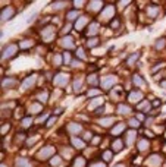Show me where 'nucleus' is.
I'll return each instance as SVG.
<instances>
[{
	"label": "nucleus",
	"mask_w": 166,
	"mask_h": 167,
	"mask_svg": "<svg viewBox=\"0 0 166 167\" xmlns=\"http://www.w3.org/2000/svg\"><path fill=\"white\" fill-rule=\"evenodd\" d=\"M16 50H18V46H16V44H9V46L5 47L3 51H2V59H9V57H12V56L16 53Z\"/></svg>",
	"instance_id": "f257e3e1"
},
{
	"label": "nucleus",
	"mask_w": 166,
	"mask_h": 167,
	"mask_svg": "<svg viewBox=\"0 0 166 167\" xmlns=\"http://www.w3.org/2000/svg\"><path fill=\"white\" fill-rule=\"evenodd\" d=\"M55 152V148L53 147H50V145H47V147H44L41 151H38L37 152V158H40V160H46V158H49L52 154Z\"/></svg>",
	"instance_id": "f03ea898"
},
{
	"label": "nucleus",
	"mask_w": 166,
	"mask_h": 167,
	"mask_svg": "<svg viewBox=\"0 0 166 167\" xmlns=\"http://www.w3.org/2000/svg\"><path fill=\"white\" fill-rule=\"evenodd\" d=\"M15 15V9L12 6H6L3 10H2V22H7L9 19H12Z\"/></svg>",
	"instance_id": "7ed1b4c3"
},
{
	"label": "nucleus",
	"mask_w": 166,
	"mask_h": 167,
	"mask_svg": "<svg viewBox=\"0 0 166 167\" xmlns=\"http://www.w3.org/2000/svg\"><path fill=\"white\" fill-rule=\"evenodd\" d=\"M41 37L44 41H50L55 37V28L53 27H46L44 30H41Z\"/></svg>",
	"instance_id": "20e7f679"
},
{
	"label": "nucleus",
	"mask_w": 166,
	"mask_h": 167,
	"mask_svg": "<svg viewBox=\"0 0 166 167\" xmlns=\"http://www.w3.org/2000/svg\"><path fill=\"white\" fill-rule=\"evenodd\" d=\"M115 82H116V76L109 75V76H106V78L101 81V87H103L105 89H112V87L115 85Z\"/></svg>",
	"instance_id": "39448f33"
},
{
	"label": "nucleus",
	"mask_w": 166,
	"mask_h": 167,
	"mask_svg": "<svg viewBox=\"0 0 166 167\" xmlns=\"http://www.w3.org/2000/svg\"><path fill=\"white\" fill-rule=\"evenodd\" d=\"M113 13H115L113 6L112 5H107L105 7V10H103V13H101V19H103V21H110L113 18Z\"/></svg>",
	"instance_id": "423d86ee"
},
{
	"label": "nucleus",
	"mask_w": 166,
	"mask_h": 167,
	"mask_svg": "<svg viewBox=\"0 0 166 167\" xmlns=\"http://www.w3.org/2000/svg\"><path fill=\"white\" fill-rule=\"evenodd\" d=\"M68 81H69V76L66 75V73H57L56 76H55V84L56 85H66L68 84Z\"/></svg>",
	"instance_id": "0eeeda50"
},
{
	"label": "nucleus",
	"mask_w": 166,
	"mask_h": 167,
	"mask_svg": "<svg viewBox=\"0 0 166 167\" xmlns=\"http://www.w3.org/2000/svg\"><path fill=\"white\" fill-rule=\"evenodd\" d=\"M35 82H37V75L28 76V78L22 82V89H30V88H32Z\"/></svg>",
	"instance_id": "6e6552de"
},
{
	"label": "nucleus",
	"mask_w": 166,
	"mask_h": 167,
	"mask_svg": "<svg viewBox=\"0 0 166 167\" xmlns=\"http://www.w3.org/2000/svg\"><path fill=\"white\" fill-rule=\"evenodd\" d=\"M74 38L71 37V35H65L60 40V46L62 47H65V48H74Z\"/></svg>",
	"instance_id": "1a4fd4ad"
},
{
	"label": "nucleus",
	"mask_w": 166,
	"mask_h": 167,
	"mask_svg": "<svg viewBox=\"0 0 166 167\" xmlns=\"http://www.w3.org/2000/svg\"><path fill=\"white\" fill-rule=\"evenodd\" d=\"M130 103H138L140 100H143V93L141 91H131L128 95Z\"/></svg>",
	"instance_id": "9d476101"
},
{
	"label": "nucleus",
	"mask_w": 166,
	"mask_h": 167,
	"mask_svg": "<svg viewBox=\"0 0 166 167\" xmlns=\"http://www.w3.org/2000/svg\"><path fill=\"white\" fill-rule=\"evenodd\" d=\"M148 166L150 167H159L160 166V163H162V158H160V156H157V154H155V156H151L150 158H148Z\"/></svg>",
	"instance_id": "9b49d317"
},
{
	"label": "nucleus",
	"mask_w": 166,
	"mask_h": 167,
	"mask_svg": "<svg viewBox=\"0 0 166 167\" xmlns=\"http://www.w3.org/2000/svg\"><path fill=\"white\" fill-rule=\"evenodd\" d=\"M68 131H69V133L76 135V133H80V132L82 131V126L78 125V123H69V125H68Z\"/></svg>",
	"instance_id": "f8f14e48"
},
{
	"label": "nucleus",
	"mask_w": 166,
	"mask_h": 167,
	"mask_svg": "<svg viewBox=\"0 0 166 167\" xmlns=\"http://www.w3.org/2000/svg\"><path fill=\"white\" fill-rule=\"evenodd\" d=\"M97 32H99V23L91 22L90 25H88L87 31H85V35H96Z\"/></svg>",
	"instance_id": "ddd939ff"
},
{
	"label": "nucleus",
	"mask_w": 166,
	"mask_h": 167,
	"mask_svg": "<svg viewBox=\"0 0 166 167\" xmlns=\"http://www.w3.org/2000/svg\"><path fill=\"white\" fill-rule=\"evenodd\" d=\"M88 22V18H85V16H80L78 18V21H76V23H75V30L76 31H81L84 27H85V23Z\"/></svg>",
	"instance_id": "4468645a"
},
{
	"label": "nucleus",
	"mask_w": 166,
	"mask_h": 167,
	"mask_svg": "<svg viewBox=\"0 0 166 167\" xmlns=\"http://www.w3.org/2000/svg\"><path fill=\"white\" fill-rule=\"evenodd\" d=\"M71 142H72V145H74L75 148H78V150H81V148L85 147V142H84V141H81V139H78V138H75V136L71 138Z\"/></svg>",
	"instance_id": "2eb2a0df"
},
{
	"label": "nucleus",
	"mask_w": 166,
	"mask_h": 167,
	"mask_svg": "<svg viewBox=\"0 0 166 167\" xmlns=\"http://www.w3.org/2000/svg\"><path fill=\"white\" fill-rule=\"evenodd\" d=\"M13 85H16V79H13V78H5L3 81H2V87L3 88H10V87H13Z\"/></svg>",
	"instance_id": "dca6fc26"
},
{
	"label": "nucleus",
	"mask_w": 166,
	"mask_h": 167,
	"mask_svg": "<svg viewBox=\"0 0 166 167\" xmlns=\"http://www.w3.org/2000/svg\"><path fill=\"white\" fill-rule=\"evenodd\" d=\"M112 147H113V148H112L113 152H119V151L123 148V142H122L121 139H115L113 144H112Z\"/></svg>",
	"instance_id": "f3484780"
},
{
	"label": "nucleus",
	"mask_w": 166,
	"mask_h": 167,
	"mask_svg": "<svg viewBox=\"0 0 166 167\" xmlns=\"http://www.w3.org/2000/svg\"><path fill=\"white\" fill-rule=\"evenodd\" d=\"M140 59V53H138V51H137V53H132L128 59H126V65H128V66H132V65H135V62Z\"/></svg>",
	"instance_id": "a211bd4d"
},
{
	"label": "nucleus",
	"mask_w": 166,
	"mask_h": 167,
	"mask_svg": "<svg viewBox=\"0 0 166 167\" xmlns=\"http://www.w3.org/2000/svg\"><path fill=\"white\" fill-rule=\"evenodd\" d=\"M88 5H90V6H88V9H90L91 12H99L101 9V6H103V3H101V2H90Z\"/></svg>",
	"instance_id": "6ab92c4d"
},
{
	"label": "nucleus",
	"mask_w": 166,
	"mask_h": 167,
	"mask_svg": "<svg viewBox=\"0 0 166 167\" xmlns=\"http://www.w3.org/2000/svg\"><path fill=\"white\" fill-rule=\"evenodd\" d=\"M115 122V117H105V119H100L99 120V123L101 125V126H105V127H109V126H112V123Z\"/></svg>",
	"instance_id": "aec40b11"
},
{
	"label": "nucleus",
	"mask_w": 166,
	"mask_h": 167,
	"mask_svg": "<svg viewBox=\"0 0 166 167\" xmlns=\"http://www.w3.org/2000/svg\"><path fill=\"white\" fill-rule=\"evenodd\" d=\"M132 82H134L135 85H138V87H146V85H147L146 81H144L140 75H134V76H132Z\"/></svg>",
	"instance_id": "412c9836"
},
{
	"label": "nucleus",
	"mask_w": 166,
	"mask_h": 167,
	"mask_svg": "<svg viewBox=\"0 0 166 167\" xmlns=\"http://www.w3.org/2000/svg\"><path fill=\"white\" fill-rule=\"evenodd\" d=\"M148 148V139H146V138H141L138 141V150L140 151H146Z\"/></svg>",
	"instance_id": "4be33fe9"
},
{
	"label": "nucleus",
	"mask_w": 166,
	"mask_h": 167,
	"mask_svg": "<svg viewBox=\"0 0 166 167\" xmlns=\"http://www.w3.org/2000/svg\"><path fill=\"white\" fill-rule=\"evenodd\" d=\"M16 167H31V163L27 160V158H18L16 163H15Z\"/></svg>",
	"instance_id": "5701e85b"
},
{
	"label": "nucleus",
	"mask_w": 166,
	"mask_h": 167,
	"mask_svg": "<svg viewBox=\"0 0 166 167\" xmlns=\"http://www.w3.org/2000/svg\"><path fill=\"white\" fill-rule=\"evenodd\" d=\"M147 13H148L150 18H155V16L159 13V7H157V6H148V7H147Z\"/></svg>",
	"instance_id": "b1692460"
},
{
	"label": "nucleus",
	"mask_w": 166,
	"mask_h": 167,
	"mask_svg": "<svg viewBox=\"0 0 166 167\" xmlns=\"http://www.w3.org/2000/svg\"><path fill=\"white\" fill-rule=\"evenodd\" d=\"M85 166V158L84 157H76L75 161L72 163V167H84Z\"/></svg>",
	"instance_id": "393cba45"
},
{
	"label": "nucleus",
	"mask_w": 166,
	"mask_h": 167,
	"mask_svg": "<svg viewBox=\"0 0 166 167\" xmlns=\"http://www.w3.org/2000/svg\"><path fill=\"white\" fill-rule=\"evenodd\" d=\"M118 111H119L121 114H128V113L132 111V110H131L130 106H126V104H119V106H118Z\"/></svg>",
	"instance_id": "a878e982"
},
{
	"label": "nucleus",
	"mask_w": 166,
	"mask_h": 167,
	"mask_svg": "<svg viewBox=\"0 0 166 167\" xmlns=\"http://www.w3.org/2000/svg\"><path fill=\"white\" fill-rule=\"evenodd\" d=\"M135 132L134 131H130L128 133H126V144H128V145H131L132 142H134V141H135Z\"/></svg>",
	"instance_id": "bb28decb"
},
{
	"label": "nucleus",
	"mask_w": 166,
	"mask_h": 167,
	"mask_svg": "<svg viewBox=\"0 0 166 167\" xmlns=\"http://www.w3.org/2000/svg\"><path fill=\"white\" fill-rule=\"evenodd\" d=\"M80 13H78V10H71L69 13L66 15V19H68V22H71V21H75L76 19V16H78Z\"/></svg>",
	"instance_id": "cd10ccee"
},
{
	"label": "nucleus",
	"mask_w": 166,
	"mask_h": 167,
	"mask_svg": "<svg viewBox=\"0 0 166 167\" xmlns=\"http://www.w3.org/2000/svg\"><path fill=\"white\" fill-rule=\"evenodd\" d=\"M165 46H166V38H159L157 43L155 44V48H156V50H162Z\"/></svg>",
	"instance_id": "c85d7f7f"
},
{
	"label": "nucleus",
	"mask_w": 166,
	"mask_h": 167,
	"mask_svg": "<svg viewBox=\"0 0 166 167\" xmlns=\"http://www.w3.org/2000/svg\"><path fill=\"white\" fill-rule=\"evenodd\" d=\"M123 129H125V125H123V123H119V125L115 126V129L112 131V135H118V133H121Z\"/></svg>",
	"instance_id": "c756f323"
},
{
	"label": "nucleus",
	"mask_w": 166,
	"mask_h": 167,
	"mask_svg": "<svg viewBox=\"0 0 166 167\" xmlns=\"http://www.w3.org/2000/svg\"><path fill=\"white\" fill-rule=\"evenodd\" d=\"M99 44H100V41H99V38H97V37L90 38V40H88V43H87V46H88V47H97Z\"/></svg>",
	"instance_id": "7c9ffc66"
},
{
	"label": "nucleus",
	"mask_w": 166,
	"mask_h": 167,
	"mask_svg": "<svg viewBox=\"0 0 166 167\" xmlns=\"http://www.w3.org/2000/svg\"><path fill=\"white\" fill-rule=\"evenodd\" d=\"M81 84H82V78H76V79L74 81V89H75L76 93L81 89Z\"/></svg>",
	"instance_id": "2f4dec72"
},
{
	"label": "nucleus",
	"mask_w": 166,
	"mask_h": 167,
	"mask_svg": "<svg viewBox=\"0 0 166 167\" xmlns=\"http://www.w3.org/2000/svg\"><path fill=\"white\" fill-rule=\"evenodd\" d=\"M37 98L40 100L41 103H46V101H47V98H49V94H47V91H41L40 94L37 95Z\"/></svg>",
	"instance_id": "473e14b6"
},
{
	"label": "nucleus",
	"mask_w": 166,
	"mask_h": 167,
	"mask_svg": "<svg viewBox=\"0 0 166 167\" xmlns=\"http://www.w3.org/2000/svg\"><path fill=\"white\" fill-rule=\"evenodd\" d=\"M41 111V104H32L31 107H30V113H40Z\"/></svg>",
	"instance_id": "72a5a7b5"
},
{
	"label": "nucleus",
	"mask_w": 166,
	"mask_h": 167,
	"mask_svg": "<svg viewBox=\"0 0 166 167\" xmlns=\"http://www.w3.org/2000/svg\"><path fill=\"white\" fill-rule=\"evenodd\" d=\"M56 120H57V117H56V116H52L50 119L46 120V126H47V127H52V126L56 123Z\"/></svg>",
	"instance_id": "f704fd0d"
},
{
	"label": "nucleus",
	"mask_w": 166,
	"mask_h": 167,
	"mask_svg": "<svg viewBox=\"0 0 166 167\" xmlns=\"http://www.w3.org/2000/svg\"><path fill=\"white\" fill-rule=\"evenodd\" d=\"M32 41L31 40H24V41H21V47L22 48H30V47H32Z\"/></svg>",
	"instance_id": "c9c22d12"
},
{
	"label": "nucleus",
	"mask_w": 166,
	"mask_h": 167,
	"mask_svg": "<svg viewBox=\"0 0 166 167\" xmlns=\"http://www.w3.org/2000/svg\"><path fill=\"white\" fill-rule=\"evenodd\" d=\"M138 109L140 110H144V111H148L150 110V104H148L147 101H143L141 104H138Z\"/></svg>",
	"instance_id": "e433bc0d"
},
{
	"label": "nucleus",
	"mask_w": 166,
	"mask_h": 167,
	"mask_svg": "<svg viewBox=\"0 0 166 167\" xmlns=\"http://www.w3.org/2000/svg\"><path fill=\"white\" fill-rule=\"evenodd\" d=\"M88 82H90L91 85H97L99 84V78L96 75H90V76H88Z\"/></svg>",
	"instance_id": "4c0bfd02"
},
{
	"label": "nucleus",
	"mask_w": 166,
	"mask_h": 167,
	"mask_svg": "<svg viewBox=\"0 0 166 167\" xmlns=\"http://www.w3.org/2000/svg\"><path fill=\"white\" fill-rule=\"evenodd\" d=\"M76 57L78 59H85V51H84V48H76Z\"/></svg>",
	"instance_id": "58836bf2"
},
{
	"label": "nucleus",
	"mask_w": 166,
	"mask_h": 167,
	"mask_svg": "<svg viewBox=\"0 0 166 167\" xmlns=\"http://www.w3.org/2000/svg\"><path fill=\"white\" fill-rule=\"evenodd\" d=\"M112 156H113L112 151H105V152H103V160H105V161H110V160H112Z\"/></svg>",
	"instance_id": "ea45409f"
},
{
	"label": "nucleus",
	"mask_w": 166,
	"mask_h": 167,
	"mask_svg": "<svg viewBox=\"0 0 166 167\" xmlns=\"http://www.w3.org/2000/svg\"><path fill=\"white\" fill-rule=\"evenodd\" d=\"M30 125H31V117L28 116V117H25V119L22 120V126H24V127H28Z\"/></svg>",
	"instance_id": "a19ab883"
},
{
	"label": "nucleus",
	"mask_w": 166,
	"mask_h": 167,
	"mask_svg": "<svg viewBox=\"0 0 166 167\" xmlns=\"http://www.w3.org/2000/svg\"><path fill=\"white\" fill-rule=\"evenodd\" d=\"M130 126L138 127V126H140V120H138V119H131V120H130Z\"/></svg>",
	"instance_id": "79ce46f5"
},
{
	"label": "nucleus",
	"mask_w": 166,
	"mask_h": 167,
	"mask_svg": "<svg viewBox=\"0 0 166 167\" xmlns=\"http://www.w3.org/2000/svg\"><path fill=\"white\" fill-rule=\"evenodd\" d=\"M65 2H56V3H53V7L55 9H62V7H65Z\"/></svg>",
	"instance_id": "37998d69"
},
{
	"label": "nucleus",
	"mask_w": 166,
	"mask_h": 167,
	"mask_svg": "<svg viewBox=\"0 0 166 167\" xmlns=\"http://www.w3.org/2000/svg\"><path fill=\"white\" fill-rule=\"evenodd\" d=\"M163 66H165V63H157V65H156L155 68L151 69V72H153V73H156V72H157V70H159L160 68H163Z\"/></svg>",
	"instance_id": "c03bdc74"
},
{
	"label": "nucleus",
	"mask_w": 166,
	"mask_h": 167,
	"mask_svg": "<svg viewBox=\"0 0 166 167\" xmlns=\"http://www.w3.org/2000/svg\"><path fill=\"white\" fill-rule=\"evenodd\" d=\"M63 59H65V65H68V63L71 62V54L68 53V51H65V54H63Z\"/></svg>",
	"instance_id": "a18cd8bd"
},
{
	"label": "nucleus",
	"mask_w": 166,
	"mask_h": 167,
	"mask_svg": "<svg viewBox=\"0 0 166 167\" xmlns=\"http://www.w3.org/2000/svg\"><path fill=\"white\" fill-rule=\"evenodd\" d=\"M37 141H38V136H35V138H31V139H28L27 141V147H31L34 142H37Z\"/></svg>",
	"instance_id": "49530a36"
},
{
	"label": "nucleus",
	"mask_w": 166,
	"mask_h": 167,
	"mask_svg": "<svg viewBox=\"0 0 166 167\" xmlns=\"http://www.w3.org/2000/svg\"><path fill=\"white\" fill-rule=\"evenodd\" d=\"M60 161H62V160H60V157H53V158H52V161H50V163H52V166H57Z\"/></svg>",
	"instance_id": "de8ad7c7"
},
{
	"label": "nucleus",
	"mask_w": 166,
	"mask_h": 167,
	"mask_svg": "<svg viewBox=\"0 0 166 167\" xmlns=\"http://www.w3.org/2000/svg\"><path fill=\"white\" fill-rule=\"evenodd\" d=\"M60 63H62V57H60V54H56V56H55V65L59 66Z\"/></svg>",
	"instance_id": "09e8293b"
},
{
	"label": "nucleus",
	"mask_w": 166,
	"mask_h": 167,
	"mask_svg": "<svg viewBox=\"0 0 166 167\" xmlns=\"http://www.w3.org/2000/svg\"><path fill=\"white\" fill-rule=\"evenodd\" d=\"M99 94H100L99 89H90V91H88V95H99Z\"/></svg>",
	"instance_id": "8fccbe9b"
},
{
	"label": "nucleus",
	"mask_w": 166,
	"mask_h": 167,
	"mask_svg": "<svg viewBox=\"0 0 166 167\" xmlns=\"http://www.w3.org/2000/svg\"><path fill=\"white\" fill-rule=\"evenodd\" d=\"M90 167H106V164L105 163H93Z\"/></svg>",
	"instance_id": "3c124183"
},
{
	"label": "nucleus",
	"mask_w": 166,
	"mask_h": 167,
	"mask_svg": "<svg viewBox=\"0 0 166 167\" xmlns=\"http://www.w3.org/2000/svg\"><path fill=\"white\" fill-rule=\"evenodd\" d=\"M100 100H101V98H97L96 101H93V103H91V109H94L97 104H100Z\"/></svg>",
	"instance_id": "603ef678"
},
{
	"label": "nucleus",
	"mask_w": 166,
	"mask_h": 167,
	"mask_svg": "<svg viewBox=\"0 0 166 167\" xmlns=\"http://www.w3.org/2000/svg\"><path fill=\"white\" fill-rule=\"evenodd\" d=\"M7 131H9V125H5V126L2 127V135H5Z\"/></svg>",
	"instance_id": "864d4df0"
},
{
	"label": "nucleus",
	"mask_w": 166,
	"mask_h": 167,
	"mask_svg": "<svg viewBox=\"0 0 166 167\" xmlns=\"http://www.w3.org/2000/svg\"><path fill=\"white\" fill-rule=\"evenodd\" d=\"M91 142L96 145V144H99L100 142V136H96V138H93V141H91Z\"/></svg>",
	"instance_id": "5fc2aeb1"
},
{
	"label": "nucleus",
	"mask_w": 166,
	"mask_h": 167,
	"mask_svg": "<svg viewBox=\"0 0 166 167\" xmlns=\"http://www.w3.org/2000/svg\"><path fill=\"white\" fill-rule=\"evenodd\" d=\"M160 106V101H159V98H156V101H153V107H159Z\"/></svg>",
	"instance_id": "6e6d98bb"
},
{
	"label": "nucleus",
	"mask_w": 166,
	"mask_h": 167,
	"mask_svg": "<svg viewBox=\"0 0 166 167\" xmlns=\"http://www.w3.org/2000/svg\"><path fill=\"white\" fill-rule=\"evenodd\" d=\"M103 110H105L103 107H99V109H96V113L97 114H101V113H103Z\"/></svg>",
	"instance_id": "4d7b16f0"
},
{
	"label": "nucleus",
	"mask_w": 166,
	"mask_h": 167,
	"mask_svg": "<svg viewBox=\"0 0 166 167\" xmlns=\"http://www.w3.org/2000/svg\"><path fill=\"white\" fill-rule=\"evenodd\" d=\"M128 3H130V2H121V3H118V6H119V7H123L125 5H128Z\"/></svg>",
	"instance_id": "13d9d810"
},
{
	"label": "nucleus",
	"mask_w": 166,
	"mask_h": 167,
	"mask_svg": "<svg viewBox=\"0 0 166 167\" xmlns=\"http://www.w3.org/2000/svg\"><path fill=\"white\" fill-rule=\"evenodd\" d=\"M90 136H91L90 132H85V133H84V138H85V139H90Z\"/></svg>",
	"instance_id": "bf43d9fd"
},
{
	"label": "nucleus",
	"mask_w": 166,
	"mask_h": 167,
	"mask_svg": "<svg viewBox=\"0 0 166 167\" xmlns=\"http://www.w3.org/2000/svg\"><path fill=\"white\" fill-rule=\"evenodd\" d=\"M55 113H56V114H62V113H63V109H56Z\"/></svg>",
	"instance_id": "052dcab7"
},
{
	"label": "nucleus",
	"mask_w": 166,
	"mask_h": 167,
	"mask_svg": "<svg viewBox=\"0 0 166 167\" xmlns=\"http://www.w3.org/2000/svg\"><path fill=\"white\" fill-rule=\"evenodd\" d=\"M160 87H162V88H166V79L160 82Z\"/></svg>",
	"instance_id": "680f3d73"
},
{
	"label": "nucleus",
	"mask_w": 166,
	"mask_h": 167,
	"mask_svg": "<svg viewBox=\"0 0 166 167\" xmlns=\"http://www.w3.org/2000/svg\"><path fill=\"white\" fill-rule=\"evenodd\" d=\"M137 119H138V120H144V116H143V114H138Z\"/></svg>",
	"instance_id": "e2e57ef3"
},
{
	"label": "nucleus",
	"mask_w": 166,
	"mask_h": 167,
	"mask_svg": "<svg viewBox=\"0 0 166 167\" xmlns=\"http://www.w3.org/2000/svg\"><path fill=\"white\" fill-rule=\"evenodd\" d=\"M115 167H125V166H123V164H116Z\"/></svg>",
	"instance_id": "0e129e2a"
},
{
	"label": "nucleus",
	"mask_w": 166,
	"mask_h": 167,
	"mask_svg": "<svg viewBox=\"0 0 166 167\" xmlns=\"http://www.w3.org/2000/svg\"><path fill=\"white\" fill-rule=\"evenodd\" d=\"M2 167H6V166H2Z\"/></svg>",
	"instance_id": "69168bd1"
}]
</instances>
